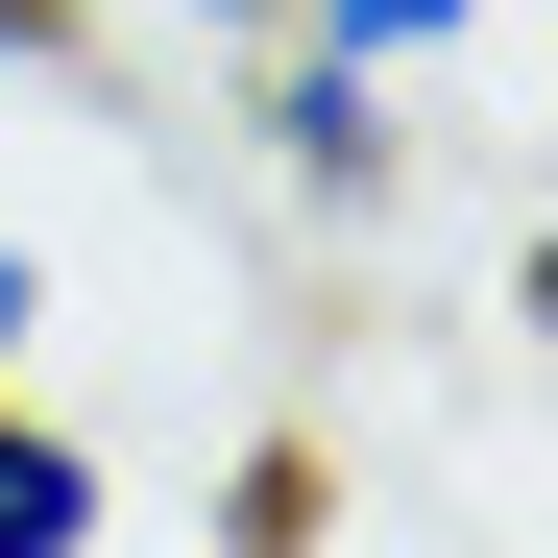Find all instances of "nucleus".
<instances>
[{
    "label": "nucleus",
    "instance_id": "obj_1",
    "mask_svg": "<svg viewBox=\"0 0 558 558\" xmlns=\"http://www.w3.org/2000/svg\"><path fill=\"white\" fill-rule=\"evenodd\" d=\"M243 170L292 219H389L413 195V98L389 73H316V49H243Z\"/></svg>",
    "mask_w": 558,
    "mask_h": 558
},
{
    "label": "nucleus",
    "instance_id": "obj_5",
    "mask_svg": "<svg viewBox=\"0 0 558 558\" xmlns=\"http://www.w3.org/2000/svg\"><path fill=\"white\" fill-rule=\"evenodd\" d=\"M146 25H170V49H219V73H243V49H267V0H146Z\"/></svg>",
    "mask_w": 558,
    "mask_h": 558
},
{
    "label": "nucleus",
    "instance_id": "obj_3",
    "mask_svg": "<svg viewBox=\"0 0 558 558\" xmlns=\"http://www.w3.org/2000/svg\"><path fill=\"white\" fill-rule=\"evenodd\" d=\"M461 25H486V0H267V49H316V73H389V98H437V73H461Z\"/></svg>",
    "mask_w": 558,
    "mask_h": 558
},
{
    "label": "nucleus",
    "instance_id": "obj_2",
    "mask_svg": "<svg viewBox=\"0 0 558 558\" xmlns=\"http://www.w3.org/2000/svg\"><path fill=\"white\" fill-rule=\"evenodd\" d=\"M0 558H122V461L49 389H0Z\"/></svg>",
    "mask_w": 558,
    "mask_h": 558
},
{
    "label": "nucleus",
    "instance_id": "obj_4",
    "mask_svg": "<svg viewBox=\"0 0 558 558\" xmlns=\"http://www.w3.org/2000/svg\"><path fill=\"white\" fill-rule=\"evenodd\" d=\"M25 364H49V243L0 219V389H25Z\"/></svg>",
    "mask_w": 558,
    "mask_h": 558
}]
</instances>
